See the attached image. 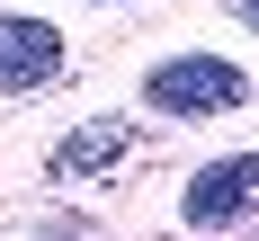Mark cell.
<instances>
[{
    "mask_svg": "<svg viewBox=\"0 0 259 241\" xmlns=\"http://www.w3.org/2000/svg\"><path fill=\"white\" fill-rule=\"evenodd\" d=\"M143 99L161 116H233L250 99V72L224 63V54H161L152 72H143Z\"/></svg>",
    "mask_w": 259,
    "mask_h": 241,
    "instance_id": "obj_1",
    "label": "cell"
},
{
    "mask_svg": "<svg viewBox=\"0 0 259 241\" xmlns=\"http://www.w3.org/2000/svg\"><path fill=\"white\" fill-rule=\"evenodd\" d=\"M179 214L197 223V232H233L241 214H259V152H224V161H206V170L179 187Z\"/></svg>",
    "mask_w": 259,
    "mask_h": 241,
    "instance_id": "obj_2",
    "label": "cell"
},
{
    "mask_svg": "<svg viewBox=\"0 0 259 241\" xmlns=\"http://www.w3.org/2000/svg\"><path fill=\"white\" fill-rule=\"evenodd\" d=\"M63 36H54L45 18H0V99H18V89H45V80H63Z\"/></svg>",
    "mask_w": 259,
    "mask_h": 241,
    "instance_id": "obj_3",
    "label": "cell"
},
{
    "mask_svg": "<svg viewBox=\"0 0 259 241\" xmlns=\"http://www.w3.org/2000/svg\"><path fill=\"white\" fill-rule=\"evenodd\" d=\"M143 134L125 125V116H90V125H72L63 143H54V179H99V170H116V161L134 152Z\"/></svg>",
    "mask_w": 259,
    "mask_h": 241,
    "instance_id": "obj_4",
    "label": "cell"
},
{
    "mask_svg": "<svg viewBox=\"0 0 259 241\" xmlns=\"http://www.w3.org/2000/svg\"><path fill=\"white\" fill-rule=\"evenodd\" d=\"M233 9H241V18H250V27H259V0H233Z\"/></svg>",
    "mask_w": 259,
    "mask_h": 241,
    "instance_id": "obj_5",
    "label": "cell"
}]
</instances>
